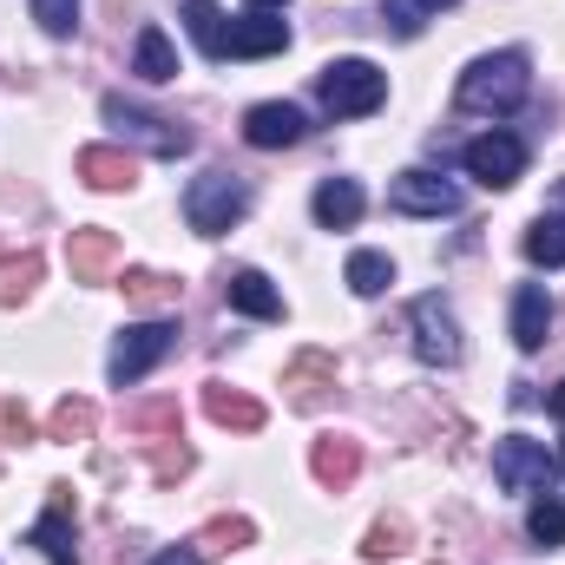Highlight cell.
<instances>
[{"mask_svg":"<svg viewBox=\"0 0 565 565\" xmlns=\"http://www.w3.org/2000/svg\"><path fill=\"white\" fill-rule=\"evenodd\" d=\"M526 93H533V60H526L520 46L487 53V60H473V66L460 73V106H467V113H487V119L520 113Z\"/></svg>","mask_w":565,"mask_h":565,"instance_id":"obj_1","label":"cell"},{"mask_svg":"<svg viewBox=\"0 0 565 565\" xmlns=\"http://www.w3.org/2000/svg\"><path fill=\"white\" fill-rule=\"evenodd\" d=\"M316 93H322L329 119H369L388 99V73L375 60H329L322 79H316Z\"/></svg>","mask_w":565,"mask_h":565,"instance_id":"obj_2","label":"cell"},{"mask_svg":"<svg viewBox=\"0 0 565 565\" xmlns=\"http://www.w3.org/2000/svg\"><path fill=\"white\" fill-rule=\"evenodd\" d=\"M244 211H250V184H244L237 171H204V178H191V191H184V224H191L198 237L237 231Z\"/></svg>","mask_w":565,"mask_h":565,"instance_id":"obj_3","label":"cell"},{"mask_svg":"<svg viewBox=\"0 0 565 565\" xmlns=\"http://www.w3.org/2000/svg\"><path fill=\"white\" fill-rule=\"evenodd\" d=\"M178 349V322L171 316H151V322H132V329H119V342H113V362H106V375H113V388H132L145 382L164 355Z\"/></svg>","mask_w":565,"mask_h":565,"instance_id":"obj_4","label":"cell"},{"mask_svg":"<svg viewBox=\"0 0 565 565\" xmlns=\"http://www.w3.org/2000/svg\"><path fill=\"white\" fill-rule=\"evenodd\" d=\"M106 126L119 132L126 145H139V151H151V158H184L191 151V132L178 126V119H164V113H145V106H132V99H119V93H106Z\"/></svg>","mask_w":565,"mask_h":565,"instance_id":"obj_5","label":"cell"},{"mask_svg":"<svg viewBox=\"0 0 565 565\" xmlns=\"http://www.w3.org/2000/svg\"><path fill=\"white\" fill-rule=\"evenodd\" d=\"M493 480H500V493H546V480H553V454H546V440H533V434H507L500 447H493Z\"/></svg>","mask_w":565,"mask_h":565,"instance_id":"obj_6","label":"cell"},{"mask_svg":"<svg viewBox=\"0 0 565 565\" xmlns=\"http://www.w3.org/2000/svg\"><path fill=\"white\" fill-rule=\"evenodd\" d=\"M460 164H467V178H480L487 191H513V184L526 178V145L513 139V132H480V139H467Z\"/></svg>","mask_w":565,"mask_h":565,"instance_id":"obj_7","label":"cell"},{"mask_svg":"<svg viewBox=\"0 0 565 565\" xmlns=\"http://www.w3.org/2000/svg\"><path fill=\"white\" fill-rule=\"evenodd\" d=\"M408 322H415V355L422 362H434V369H454L460 362V322H454V309L440 296H415Z\"/></svg>","mask_w":565,"mask_h":565,"instance_id":"obj_8","label":"cell"},{"mask_svg":"<svg viewBox=\"0 0 565 565\" xmlns=\"http://www.w3.org/2000/svg\"><path fill=\"white\" fill-rule=\"evenodd\" d=\"M388 204L402 217H454L460 211V184H447L440 171H402L388 184Z\"/></svg>","mask_w":565,"mask_h":565,"instance_id":"obj_9","label":"cell"},{"mask_svg":"<svg viewBox=\"0 0 565 565\" xmlns=\"http://www.w3.org/2000/svg\"><path fill=\"white\" fill-rule=\"evenodd\" d=\"M302 132H309V119H302V106H289V99H264V106L244 113V139L257 145V151L302 145Z\"/></svg>","mask_w":565,"mask_h":565,"instance_id":"obj_10","label":"cell"},{"mask_svg":"<svg viewBox=\"0 0 565 565\" xmlns=\"http://www.w3.org/2000/svg\"><path fill=\"white\" fill-rule=\"evenodd\" d=\"M66 264H73V282H106V270L119 264V237L99 231V224H86V231L66 237Z\"/></svg>","mask_w":565,"mask_h":565,"instance_id":"obj_11","label":"cell"},{"mask_svg":"<svg viewBox=\"0 0 565 565\" xmlns=\"http://www.w3.org/2000/svg\"><path fill=\"white\" fill-rule=\"evenodd\" d=\"M309 473H316L329 493H342V487L362 473V440H349V434H322V440L309 447Z\"/></svg>","mask_w":565,"mask_h":565,"instance_id":"obj_12","label":"cell"},{"mask_svg":"<svg viewBox=\"0 0 565 565\" xmlns=\"http://www.w3.org/2000/svg\"><path fill=\"white\" fill-rule=\"evenodd\" d=\"M79 178H86L93 191H132V184H139V158L119 151V145H86V151H79Z\"/></svg>","mask_w":565,"mask_h":565,"instance_id":"obj_13","label":"cell"},{"mask_svg":"<svg viewBox=\"0 0 565 565\" xmlns=\"http://www.w3.org/2000/svg\"><path fill=\"white\" fill-rule=\"evenodd\" d=\"M546 329H553V296H546V282H520V289H513V342L533 355V349H546Z\"/></svg>","mask_w":565,"mask_h":565,"instance_id":"obj_14","label":"cell"},{"mask_svg":"<svg viewBox=\"0 0 565 565\" xmlns=\"http://www.w3.org/2000/svg\"><path fill=\"white\" fill-rule=\"evenodd\" d=\"M26 546H40L53 565H79V553H73V513H66V487H53V507L33 520Z\"/></svg>","mask_w":565,"mask_h":565,"instance_id":"obj_15","label":"cell"},{"mask_svg":"<svg viewBox=\"0 0 565 565\" xmlns=\"http://www.w3.org/2000/svg\"><path fill=\"white\" fill-rule=\"evenodd\" d=\"M289 46V26L270 20V13H250V20H237L231 26V40H224V60H270Z\"/></svg>","mask_w":565,"mask_h":565,"instance_id":"obj_16","label":"cell"},{"mask_svg":"<svg viewBox=\"0 0 565 565\" xmlns=\"http://www.w3.org/2000/svg\"><path fill=\"white\" fill-rule=\"evenodd\" d=\"M362 204H369V198H362V184H355V178H322V184H316V198H309V211H316V224H322V231H349V224L362 217Z\"/></svg>","mask_w":565,"mask_h":565,"instance_id":"obj_17","label":"cell"},{"mask_svg":"<svg viewBox=\"0 0 565 565\" xmlns=\"http://www.w3.org/2000/svg\"><path fill=\"white\" fill-rule=\"evenodd\" d=\"M204 415H211L217 427H237V434H257V427L270 422L257 395H237V388H224V382H211V388H204Z\"/></svg>","mask_w":565,"mask_h":565,"instance_id":"obj_18","label":"cell"},{"mask_svg":"<svg viewBox=\"0 0 565 565\" xmlns=\"http://www.w3.org/2000/svg\"><path fill=\"white\" fill-rule=\"evenodd\" d=\"M224 296H231V309H244V316H257V322H277L282 316V296L264 270H237V277L224 282Z\"/></svg>","mask_w":565,"mask_h":565,"instance_id":"obj_19","label":"cell"},{"mask_svg":"<svg viewBox=\"0 0 565 565\" xmlns=\"http://www.w3.org/2000/svg\"><path fill=\"white\" fill-rule=\"evenodd\" d=\"M282 388H289V402H302V408H309V402H316L322 388H335V362H329L322 349H302V355L289 362V375H282Z\"/></svg>","mask_w":565,"mask_h":565,"instance_id":"obj_20","label":"cell"},{"mask_svg":"<svg viewBox=\"0 0 565 565\" xmlns=\"http://www.w3.org/2000/svg\"><path fill=\"white\" fill-rule=\"evenodd\" d=\"M132 73L151 79V86H164V79H178V53H171V40L158 33V26H145L139 46H132Z\"/></svg>","mask_w":565,"mask_h":565,"instance_id":"obj_21","label":"cell"},{"mask_svg":"<svg viewBox=\"0 0 565 565\" xmlns=\"http://www.w3.org/2000/svg\"><path fill=\"white\" fill-rule=\"evenodd\" d=\"M526 264H540V270H565V211H546V217L526 231Z\"/></svg>","mask_w":565,"mask_h":565,"instance_id":"obj_22","label":"cell"},{"mask_svg":"<svg viewBox=\"0 0 565 565\" xmlns=\"http://www.w3.org/2000/svg\"><path fill=\"white\" fill-rule=\"evenodd\" d=\"M342 282H349L355 296H382V289L395 282V257H388V250H355L349 270H342Z\"/></svg>","mask_w":565,"mask_h":565,"instance_id":"obj_23","label":"cell"},{"mask_svg":"<svg viewBox=\"0 0 565 565\" xmlns=\"http://www.w3.org/2000/svg\"><path fill=\"white\" fill-rule=\"evenodd\" d=\"M33 282H40V257H33V250H7V257H0V309L26 302Z\"/></svg>","mask_w":565,"mask_h":565,"instance_id":"obj_24","label":"cell"},{"mask_svg":"<svg viewBox=\"0 0 565 565\" xmlns=\"http://www.w3.org/2000/svg\"><path fill=\"white\" fill-rule=\"evenodd\" d=\"M184 26H191V40H198L211 60H224V40H231V26H224V13H217L211 0H191V7H184Z\"/></svg>","mask_w":565,"mask_h":565,"instance_id":"obj_25","label":"cell"},{"mask_svg":"<svg viewBox=\"0 0 565 565\" xmlns=\"http://www.w3.org/2000/svg\"><path fill=\"white\" fill-rule=\"evenodd\" d=\"M139 309H164V302H178V277H164V270H126L119 282Z\"/></svg>","mask_w":565,"mask_h":565,"instance_id":"obj_26","label":"cell"},{"mask_svg":"<svg viewBox=\"0 0 565 565\" xmlns=\"http://www.w3.org/2000/svg\"><path fill=\"white\" fill-rule=\"evenodd\" d=\"M440 7H454V0H382V20H388L402 40H415V33H422Z\"/></svg>","mask_w":565,"mask_h":565,"instance_id":"obj_27","label":"cell"},{"mask_svg":"<svg viewBox=\"0 0 565 565\" xmlns=\"http://www.w3.org/2000/svg\"><path fill=\"white\" fill-rule=\"evenodd\" d=\"M526 533L540 540V546H565V507L553 493H533V507H526Z\"/></svg>","mask_w":565,"mask_h":565,"instance_id":"obj_28","label":"cell"},{"mask_svg":"<svg viewBox=\"0 0 565 565\" xmlns=\"http://www.w3.org/2000/svg\"><path fill=\"white\" fill-rule=\"evenodd\" d=\"M93 422H99V415H93V402H73V395H66V402L53 408L46 434H53V440H86V434H93Z\"/></svg>","mask_w":565,"mask_h":565,"instance_id":"obj_29","label":"cell"},{"mask_svg":"<svg viewBox=\"0 0 565 565\" xmlns=\"http://www.w3.org/2000/svg\"><path fill=\"white\" fill-rule=\"evenodd\" d=\"M33 20H40L53 40H66V33L79 26V0H33Z\"/></svg>","mask_w":565,"mask_h":565,"instance_id":"obj_30","label":"cell"},{"mask_svg":"<svg viewBox=\"0 0 565 565\" xmlns=\"http://www.w3.org/2000/svg\"><path fill=\"white\" fill-rule=\"evenodd\" d=\"M402 540H408V526H402V520H382V526H369V546H362V553H369V559H395Z\"/></svg>","mask_w":565,"mask_h":565,"instance_id":"obj_31","label":"cell"},{"mask_svg":"<svg viewBox=\"0 0 565 565\" xmlns=\"http://www.w3.org/2000/svg\"><path fill=\"white\" fill-rule=\"evenodd\" d=\"M151 565H204V553L198 546H171V553H158Z\"/></svg>","mask_w":565,"mask_h":565,"instance_id":"obj_32","label":"cell"},{"mask_svg":"<svg viewBox=\"0 0 565 565\" xmlns=\"http://www.w3.org/2000/svg\"><path fill=\"white\" fill-rule=\"evenodd\" d=\"M546 415H553V422H565V382L553 388V395H546Z\"/></svg>","mask_w":565,"mask_h":565,"instance_id":"obj_33","label":"cell"},{"mask_svg":"<svg viewBox=\"0 0 565 565\" xmlns=\"http://www.w3.org/2000/svg\"><path fill=\"white\" fill-rule=\"evenodd\" d=\"M250 7H257V13H270V7H277V13H282V7H289V0H250Z\"/></svg>","mask_w":565,"mask_h":565,"instance_id":"obj_34","label":"cell"},{"mask_svg":"<svg viewBox=\"0 0 565 565\" xmlns=\"http://www.w3.org/2000/svg\"><path fill=\"white\" fill-rule=\"evenodd\" d=\"M559 467H565V447H559Z\"/></svg>","mask_w":565,"mask_h":565,"instance_id":"obj_35","label":"cell"}]
</instances>
